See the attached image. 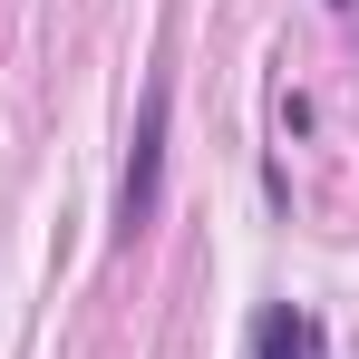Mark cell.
Masks as SVG:
<instances>
[{
    "mask_svg": "<svg viewBox=\"0 0 359 359\" xmlns=\"http://www.w3.org/2000/svg\"><path fill=\"white\" fill-rule=\"evenodd\" d=\"M165 117H175V88L156 78L146 107H136V136H126V175H117V233H126V243L146 233L156 204H165Z\"/></svg>",
    "mask_w": 359,
    "mask_h": 359,
    "instance_id": "1",
    "label": "cell"
},
{
    "mask_svg": "<svg viewBox=\"0 0 359 359\" xmlns=\"http://www.w3.org/2000/svg\"><path fill=\"white\" fill-rule=\"evenodd\" d=\"M252 350H262V359H320V330H311L301 311H262V330H252Z\"/></svg>",
    "mask_w": 359,
    "mask_h": 359,
    "instance_id": "2",
    "label": "cell"
}]
</instances>
